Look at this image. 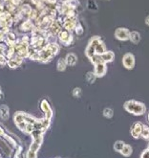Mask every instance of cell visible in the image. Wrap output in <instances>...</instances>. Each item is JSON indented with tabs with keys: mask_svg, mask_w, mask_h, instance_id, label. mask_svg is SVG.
<instances>
[{
	"mask_svg": "<svg viewBox=\"0 0 149 158\" xmlns=\"http://www.w3.org/2000/svg\"><path fill=\"white\" fill-rule=\"evenodd\" d=\"M123 108L135 116H140L146 112V106L143 103L136 101V100H128L123 105Z\"/></svg>",
	"mask_w": 149,
	"mask_h": 158,
	"instance_id": "cell-1",
	"label": "cell"
},
{
	"mask_svg": "<svg viewBox=\"0 0 149 158\" xmlns=\"http://www.w3.org/2000/svg\"><path fill=\"white\" fill-rule=\"evenodd\" d=\"M99 40H101V38L98 37H95L90 40L89 44H88L87 48H86V51H85L86 56L89 57V59H91L92 57L96 55V46H97Z\"/></svg>",
	"mask_w": 149,
	"mask_h": 158,
	"instance_id": "cell-2",
	"label": "cell"
},
{
	"mask_svg": "<svg viewBox=\"0 0 149 158\" xmlns=\"http://www.w3.org/2000/svg\"><path fill=\"white\" fill-rule=\"evenodd\" d=\"M122 64L126 69H133L135 66V57H134L133 54H125L122 57Z\"/></svg>",
	"mask_w": 149,
	"mask_h": 158,
	"instance_id": "cell-3",
	"label": "cell"
},
{
	"mask_svg": "<svg viewBox=\"0 0 149 158\" xmlns=\"http://www.w3.org/2000/svg\"><path fill=\"white\" fill-rule=\"evenodd\" d=\"M143 125L141 124L140 122L134 123L131 126V130H130L132 137L135 138V139H139V138L140 137L141 131H143Z\"/></svg>",
	"mask_w": 149,
	"mask_h": 158,
	"instance_id": "cell-4",
	"label": "cell"
},
{
	"mask_svg": "<svg viewBox=\"0 0 149 158\" xmlns=\"http://www.w3.org/2000/svg\"><path fill=\"white\" fill-rule=\"evenodd\" d=\"M107 72V66L105 63L103 62H99V63H97L95 64V70H94V73L97 78H101V77L105 76Z\"/></svg>",
	"mask_w": 149,
	"mask_h": 158,
	"instance_id": "cell-5",
	"label": "cell"
},
{
	"mask_svg": "<svg viewBox=\"0 0 149 158\" xmlns=\"http://www.w3.org/2000/svg\"><path fill=\"white\" fill-rule=\"evenodd\" d=\"M40 107H41V109L43 110V112H44L45 119L50 120V119H51L52 116H53V111H52L51 106H50V105H49V103L47 102V100H43V101L41 102Z\"/></svg>",
	"mask_w": 149,
	"mask_h": 158,
	"instance_id": "cell-6",
	"label": "cell"
},
{
	"mask_svg": "<svg viewBox=\"0 0 149 158\" xmlns=\"http://www.w3.org/2000/svg\"><path fill=\"white\" fill-rule=\"evenodd\" d=\"M129 36L130 33L127 29H123V28L117 29L116 32H115V37L120 40H127L129 38Z\"/></svg>",
	"mask_w": 149,
	"mask_h": 158,
	"instance_id": "cell-7",
	"label": "cell"
},
{
	"mask_svg": "<svg viewBox=\"0 0 149 158\" xmlns=\"http://www.w3.org/2000/svg\"><path fill=\"white\" fill-rule=\"evenodd\" d=\"M58 37L61 40V42H63V43L66 45H69L73 41V37L67 32V31H60L58 34Z\"/></svg>",
	"mask_w": 149,
	"mask_h": 158,
	"instance_id": "cell-8",
	"label": "cell"
},
{
	"mask_svg": "<svg viewBox=\"0 0 149 158\" xmlns=\"http://www.w3.org/2000/svg\"><path fill=\"white\" fill-rule=\"evenodd\" d=\"M101 61L103 63H109V62H112L115 59V54L111 51H106L104 54H102L101 55Z\"/></svg>",
	"mask_w": 149,
	"mask_h": 158,
	"instance_id": "cell-9",
	"label": "cell"
},
{
	"mask_svg": "<svg viewBox=\"0 0 149 158\" xmlns=\"http://www.w3.org/2000/svg\"><path fill=\"white\" fill-rule=\"evenodd\" d=\"M65 60H66L67 65H69V66H74V65L76 63V61H78V57H76V56L75 55V54L70 53L67 55Z\"/></svg>",
	"mask_w": 149,
	"mask_h": 158,
	"instance_id": "cell-10",
	"label": "cell"
},
{
	"mask_svg": "<svg viewBox=\"0 0 149 158\" xmlns=\"http://www.w3.org/2000/svg\"><path fill=\"white\" fill-rule=\"evenodd\" d=\"M76 25V17H66L64 21V26L67 30H72Z\"/></svg>",
	"mask_w": 149,
	"mask_h": 158,
	"instance_id": "cell-11",
	"label": "cell"
},
{
	"mask_svg": "<svg viewBox=\"0 0 149 158\" xmlns=\"http://www.w3.org/2000/svg\"><path fill=\"white\" fill-rule=\"evenodd\" d=\"M106 52V47H105V44L103 43L101 40L98 41V43L96 46V55H98L101 56L102 54H104Z\"/></svg>",
	"mask_w": 149,
	"mask_h": 158,
	"instance_id": "cell-12",
	"label": "cell"
},
{
	"mask_svg": "<svg viewBox=\"0 0 149 158\" xmlns=\"http://www.w3.org/2000/svg\"><path fill=\"white\" fill-rule=\"evenodd\" d=\"M21 62H22V59L17 57H14V59H10V60L8 61V64H9V66L11 68H15L19 66V65L21 64Z\"/></svg>",
	"mask_w": 149,
	"mask_h": 158,
	"instance_id": "cell-13",
	"label": "cell"
},
{
	"mask_svg": "<svg viewBox=\"0 0 149 158\" xmlns=\"http://www.w3.org/2000/svg\"><path fill=\"white\" fill-rule=\"evenodd\" d=\"M0 116H1L3 120H8L9 119L10 113L7 106H1V107H0Z\"/></svg>",
	"mask_w": 149,
	"mask_h": 158,
	"instance_id": "cell-14",
	"label": "cell"
},
{
	"mask_svg": "<svg viewBox=\"0 0 149 158\" xmlns=\"http://www.w3.org/2000/svg\"><path fill=\"white\" fill-rule=\"evenodd\" d=\"M129 40H131L133 43L138 44V43H139V42L140 41V34L138 33V32H132V33H130Z\"/></svg>",
	"mask_w": 149,
	"mask_h": 158,
	"instance_id": "cell-15",
	"label": "cell"
},
{
	"mask_svg": "<svg viewBox=\"0 0 149 158\" xmlns=\"http://www.w3.org/2000/svg\"><path fill=\"white\" fill-rule=\"evenodd\" d=\"M132 152H133V149L132 147L130 145H127V144H125V146L123 147V149H122V151L120 152V153L123 156L125 157H129L130 155L132 154Z\"/></svg>",
	"mask_w": 149,
	"mask_h": 158,
	"instance_id": "cell-16",
	"label": "cell"
},
{
	"mask_svg": "<svg viewBox=\"0 0 149 158\" xmlns=\"http://www.w3.org/2000/svg\"><path fill=\"white\" fill-rule=\"evenodd\" d=\"M124 146H125V143H124L123 141L118 140V141L115 142V144H114V149L117 152H120L122 151V149H123Z\"/></svg>",
	"mask_w": 149,
	"mask_h": 158,
	"instance_id": "cell-17",
	"label": "cell"
},
{
	"mask_svg": "<svg viewBox=\"0 0 149 158\" xmlns=\"http://www.w3.org/2000/svg\"><path fill=\"white\" fill-rule=\"evenodd\" d=\"M66 66H67L66 60H65L64 59H60V60H58V61H57V63H56L57 70L60 71V72H62V71L65 70V69H66Z\"/></svg>",
	"mask_w": 149,
	"mask_h": 158,
	"instance_id": "cell-18",
	"label": "cell"
},
{
	"mask_svg": "<svg viewBox=\"0 0 149 158\" xmlns=\"http://www.w3.org/2000/svg\"><path fill=\"white\" fill-rule=\"evenodd\" d=\"M103 116L107 119H111L114 116V110L112 108L107 107V108H105L104 110H103Z\"/></svg>",
	"mask_w": 149,
	"mask_h": 158,
	"instance_id": "cell-19",
	"label": "cell"
},
{
	"mask_svg": "<svg viewBox=\"0 0 149 158\" xmlns=\"http://www.w3.org/2000/svg\"><path fill=\"white\" fill-rule=\"evenodd\" d=\"M51 32L53 34H57L60 32V26L58 24V22H53L51 25Z\"/></svg>",
	"mask_w": 149,
	"mask_h": 158,
	"instance_id": "cell-20",
	"label": "cell"
},
{
	"mask_svg": "<svg viewBox=\"0 0 149 158\" xmlns=\"http://www.w3.org/2000/svg\"><path fill=\"white\" fill-rule=\"evenodd\" d=\"M86 80H87V83H93L95 82V80H96V75H95V73L93 72H89V73H87L86 74Z\"/></svg>",
	"mask_w": 149,
	"mask_h": 158,
	"instance_id": "cell-21",
	"label": "cell"
},
{
	"mask_svg": "<svg viewBox=\"0 0 149 158\" xmlns=\"http://www.w3.org/2000/svg\"><path fill=\"white\" fill-rule=\"evenodd\" d=\"M140 136L143 138V139H149V128L147 126H143V131H141Z\"/></svg>",
	"mask_w": 149,
	"mask_h": 158,
	"instance_id": "cell-22",
	"label": "cell"
},
{
	"mask_svg": "<svg viewBox=\"0 0 149 158\" xmlns=\"http://www.w3.org/2000/svg\"><path fill=\"white\" fill-rule=\"evenodd\" d=\"M32 28H33V24L31 21H26V22L23 23L22 26H21V30H23V31H29Z\"/></svg>",
	"mask_w": 149,
	"mask_h": 158,
	"instance_id": "cell-23",
	"label": "cell"
},
{
	"mask_svg": "<svg viewBox=\"0 0 149 158\" xmlns=\"http://www.w3.org/2000/svg\"><path fill=\"white\" fill-rule=\"evenodd\" d=\"M7 41L9 42L10 44H14V42L15 41V36H14V34L13 33H9L7 34Z\"/></svg>",
	"mask_w": 149,
	"mask_h": 158,
	"instance_id": "cell-24",
	"label": "cell"
},
{
	"mask_svg": "<svg viewBox=\"0 0 149 158\" xmlns=\"http://www.w3.org/2000/svg\"><path fill=\"white\" fill-rule=\"evenodd\" d=\"M80 94H81V89L78 87H76L74 89V91H73V95L75 96V97H79Z\"/></svg>",
	"mask_w": 149,
	"mask_h": 158,
	"instance_id": "cell-25",
	"label": "cell"
},
{
	"mask_svg": "<svg viewBox=\"0 0 149 158\" xmlns=\"http://www.w3.org/2000/svg\"><path fill=\"white\" fill-rule=\"evenodd\" d=\"M140 158H149V151L146 149H144V151L141 152V154H140Z\"/></svg>",
	"mask_w": 149,
	"mask_h": 158,
	"instance_id": "cell-26",
	"label": "cell"
},
{
	"mask_svg": "<svg viewBox=\"0 0 149 158\" xmlns=\"http://www.w3.org/2000/svg\"><path fill=\"white\" fill-rule=\"evenodd\" d=\"M76 34H78V36L83 33V29H82V27L80 26V25H78V26H76Z\"/></svg>",
	"mask_w": 149,
	"mask_h": 158,
	"instance_id": "cell-27",
	"label": "cell"
},
{
	"mask_svg": "<svg viewBox=\"0 0 149 158\" xmlns=\"http://www.w3.org/2000/svg\"><path fill=\"white\" fill-rule=\"evenodd\" d=\"M27 158H36V153L29 151L28 153H27Z\"/></svg>",
	"mask_w": 149,
	"mask_h": 158,
	"instance_id": "cell-28",
	"label": "cell"
},
{
	"mask_svg": "<svg viewBox=\"0 0 149 158\" xmlns=\"http://www.w3.org/2000/svg\"><path fill=\"white\" fill-rule=\"evenodd\" d=\"M4 50H5V47L3 45H0V57L4 56Z\"/></svg>",
	"mask_w": 149,
	"mask_h": 158,
	"instance_id": "cell-29",
	"label": "cell"
},
{
	"mask_svg": "<svg viewBox=\"0 0 149 158\" xmlns=\"http://www.w3.org/2000/svg\"><path fill=\"white\" fill-rule=\"evenodd\" d=\"M6 63V60L4 57H0V65H3Z\"/></svg>",
	"mask_w": 149,
	"mask_h": 158,
	"instance_id": "cell-30",
	"label": "cell"
},
{
	"mask_svg": "<svg viewBox=\"0 0 149 158\" xmlns=\"http://www.w3.org/2000/svg\"><path fill=\"white\" fill-rule=\"evenodd\" d=\"M21 0H11V2H13L14 5H18L19 3H20Z\"/></svg>",
	"mask_w": 149,
	"mask_h": 158,
	"instance_id": "cell-31",
	"label": "cell"
},
{
	"mask_svg": "<svg viewBox=\"0 0 149 158\" xmlns=\"http://www.w3.org/2000/svg\"><path fill=\"white\" fill-rule=\"evenodd\" d=\"M145 23H146L147 25H149V17H148L146 19H145Z\"/></svg>",
	"mask_w": 149,
	"mask_h": 158,
	"instance_id": "cell-32",
	"label": "cell"
},
{
	"mask_svg": "<svg viewBox=\"0 0 149 158\" xmlns=\"http://www.w3.org/2000/svg\"><path fill=\"white\" fill-rule=\"evenodd\" d=\"M3 40V34H2V33L0 32V41H1Z\"/></svg>",
	"mask_w": 149,
	"mask_h": 158,
	"instance_id": "cell-33",
	"label": "cell"
},
{
	"mask_svg": "<svg viewBox=\"0 0 149 158\" xmlns=\"http://www.w3.org/2000/svg\"><path fill=\"white\" fill-rule=\"evenodd\" d=\"M1 96H2V91H1V88H0V98H1Z\"/></svg>",
	"mask_w": 149,
	"mask_h": 158,
	"instance_id": "cell-34",
	"label": "cell"
},
{
	"mask_svg": "<svg viewBox=\"0 0 149 158\" xmlns=\"http://www.w3.org/2000/svg\"><path fill=\"white\" fill-rule=\"evenodd\" d=\"M147 149H148V151H149V144H148V148H147Z\"/></svg>",
	"mask_w": 149,
	"mask_h": 158,
	"instance_id": "cell-35",
	"label": "cell"
},
{
	"mask_svg": "<svg viewBox=\"0 0 149 158\" xmlns=\"http://www.w3.org/2000/svg\"><path fill=\"white\" fill-rule=\"evenodd\" d=\"M148 121H149V114H148Z\"/></svg>",
	"mask_w": 149,
	"mask_h": 158,
	"instance_id": "cell-36",
	"label": "cell"
}]
</instances>
